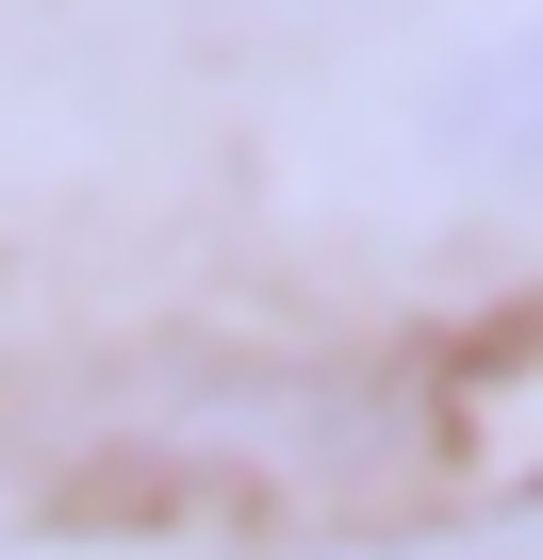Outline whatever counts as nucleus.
<instances>
[{
    "label": "nucleus",
    "instance_id": "nucleus-1",
    "mask_svg": "<svg viewBox=\"0 0 543 560\" xmlns=\"http://www.w3.org/2000/svg\"><path fill=\"white\" fill-rule=\"evenodd\" d=\"M428 149L477 165V182H543V18L494 34V50H461L428 83Z\"/></svg>",
    "mask_w": 543,
    "mask_h": 560
}]
</instances>
